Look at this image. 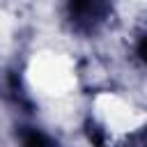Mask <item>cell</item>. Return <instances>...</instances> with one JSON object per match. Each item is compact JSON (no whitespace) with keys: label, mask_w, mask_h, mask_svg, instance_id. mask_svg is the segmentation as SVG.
Wrapping results in <instances>:
<instances>
[{"label":"cell","mask_w":147,"mask_h":147,"mask_svg":"<svg viewBox=\"0 0 147 147\" xmlns=\"http://www.w3.org/2000/svg\"><path fill=\"white\" fill-rule=\"evenodd\" d=\"M21 80L28 94L44 110L62 119L76 101L87 99L85 67L80 60L57 44L37 46L23 62Z\"/></svg>","instance_id":"obj_2"},{"label":"cell","mask_w":147,"mask_h":147,"mask_svg":"<svg viewBox=\"0 0 147 147\" xmlns=\"http://www.w3.org/2000/svg\"><path fill=\"white\" fill-rule=\"evenodd\" d=\"M83 126L96 147H147V99L126 85L87 92Z\"/></svg>","instance_id":"obj_1"}]
</instances>
